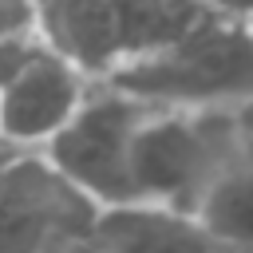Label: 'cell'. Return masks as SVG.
Wrapping results in <instances>:
<instances>
[{"instance_id":"cell-1","label":"cell","mask_w":253,"mask_h":253,"mask_svg":"<svg viewBox=\"0 0 253 253\" xmlns=\"http://www.w3.org/2000/svg\"><path fill=\"white\" fill-rule=\"evenodd\" d=\"M99 83L162 111H237L253 99V28L213 12L194 16L103 67Z\"/></svg>"},{"instance_id":"cell-2","label":"cell","mask_w":253,"mask_h":253,"mask_svg":"<svg viewBox=\"0 0 253 253\" xmlns=\"http://www.w3.org/2000/svg\"><path fill=\"white\" fill-rule=\"evenodd\" d=\"M245 134L233 111H162L154 107L130 138V202L190 210Z\"/></svg>"},{"instance_id":"cell-3","label":"cell","mask_w":253,"mask_h":253,"mask_svg":"<svg viewBox=\"0 0 253 253\" xmlns=\"http://www.w3.org/2000/svg\"><path fill=\"white\" fill-rule=\"evenodd\" d=\"M150 111H154L150 103H138L95 79L83 107L36 158H43V166L67 190H75L87 206L95 210L126 206L130 202V138Z\"/></svg>"},{"instance_id":"cell-4","label":"cell","mask_w":253,"mask_h":253,"mask_svg":"<svg viewBox=\"0 0 253 253\" xmlns=\"http://www.w3.org/2000/svg\"><path fill=\"white\" fill-rule=\"evenodd\" d=\"M95 206L67 190L36 154L0 162V253H63L87 241Z\"/></svg>"},{"instance_id":"cell-5","label":"cell","mask_w":253,"mask_h":253,"mask_svg":"<svg viewBox=\"0 0 253 253\" xmlns=\"http://www.w3.org/2000/svg\"><path fill=\"white\" fill-rule=\"evenodd\" d=\"M91 71L47 40L12 79L0 83V146L8 154H40L91 91Z\"/></svg>"},{"instance_id":"cell-6","label":"cell","mask_w":253,"mask_h":253,"mask_svg":"<svg viewBox=\"0 0 253 253\" xmlns=\"http://www.w3.org/2000/svg\"><path fill=\"white\" fill-rule=\"evenodd\" d=\"M87 253H233L190 210L170 206H107L91 213Z\"/></svg>"},{"instance_id":"cell-7","label":"cell","mask_w":253,"mask_h":253,"mask_svg":"<svg viewBox=\"0 0 253 253\" xmlns=\"http://www.w3.org/2000/svg\"><path fill=\"white\" fill-rule=\"evenodd\" d=\"M194 217L233 253H253V138L221 166L194 206Z\"/></svg>"},{"instance_id":"cell-8","label":"cell","mask_w":253,"mask_h":253,"mask_svg":"<svg viewBox=\"0 0 253 253\" xmlns=\"http://www.w3.org/2000/svg\"><path fill=\"white\" fill-rule=\"evenodd\" d=\"M43 28L40 0H0V36H20Z\"/></svg>"},{"instance_id":"cell-9","label":"cell","mask_w":253,"mask_h":253,"mask_svg":"<svg viewBox=\"0 0 253 253\" xmlns=\"http://www.w3.org/2000/svg\"><path fill=\"white\" fill-rule=\"evenodd\" d=\"M202 8L225 20H241V24L253 20V0H202Z\"/></svg>"},{"instance_id":"cell-10","label":"cell","mask_w":253,"mask_h":253,"mask_svg":"<svg viewBox=\"0 0 253 253\" xmlns=\"http://www.w3.org/2000/svg\"><path fill=\"white\" fill-rule=\"evenodd\" d=\"M233 119H237L241 134H245V138H253V99H249L245 107H237V111H233Z\"/></svg>"},{"instance_id":"cell-11","label":"cell","mask_w":253,"mask_h":253,"mask_svg":"<svg viewBox=\"0 0 253 253\" xmlns=\"http://www.w3.org/2000/svg\"><path fill=\"white\" fill-rule=\"evenodd\" d=\"M63 253H87V245H75V249H63Z\"/></svg>"},{"instance_id":"cell-12","label":"cell","mask_w":253,"mask_h":253,"mask_svg":"<svg viewBox=\"0 0 253 253\" xmlns=\"http://www.w3.org/2000/svg\"><path fill=\"white\" fill-rule=\"evenodd\" d=\"M4 158H16V154H8V150H4V146H0V162H4Z\"/></svg>"},{"instance_id":"cell-13","label":"cell","mask_w":253,"mask_h":253,"mask_svg":"<svg viewBox=\"0 0 253 253\" xmlns=\"http://www.w3.org/2000/svg\"><path fill=\"white\" fill-rule=\"evenodd\" d=\"M249 28H253V20H249Z\"/></svg>"}]
</instances>
